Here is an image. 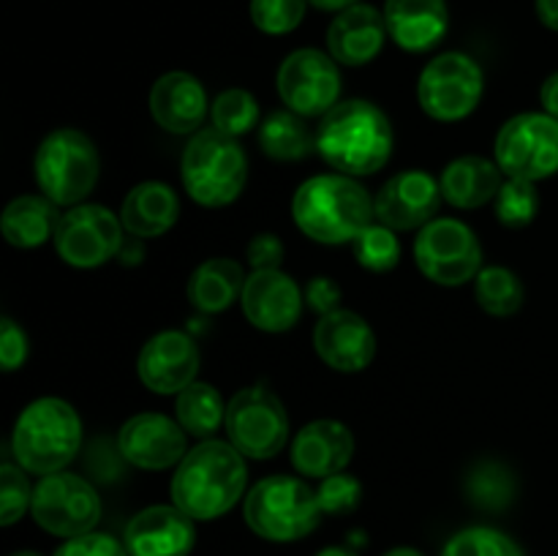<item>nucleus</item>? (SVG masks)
<instances>
[{
  "label": "nucleus",
  "mask_w": 558,
  "mask_h": 556,
  "mask_svg": "<svg viewBox=\"0 0 558 556\" xmlns=\"http://www.w3.org/2000/svg\"><path fill=\"white\" fill-rule=\"evenodd\" d=\"M248 483L243 452L232 442L205 439L185 452L172 478V505L194 521H213L232 510Z\"/></svg>",
  "instance_id": "f257e3e1"
},
{
  "label": "nucleus",
  "mask_w": 558,
  "mask_h": 556,
  "mask_svg": "<svg viewBox=\"0 0 558 556\" xmlns=\"http://www.w3.org/2000/svg\"><path fill=\"white\" fill-rule=\"evenodd\" d=\"M316 153L349 178L374 174L392 156V125L376 104L338 101L316 129Z\"/></svg>",
  "instance_id": "f03ea898"
},
{
  "label": "nucleus",
  "mask_w": 558,
  "mask_h": 556,
  "mask_svg": "<svg viewBox=\"0 0 558 556\" xmlns=\"http://www.w3.org/2000/svg\"><path fill=\"white\" fill-rule=\"evenodd\" d=\"M292 218L303 234L325 245L354 243L374 223L376 210L368 191L349 174L308 178L292 200Z\"/></svg>",
  "instance_id": "7ed1b4c3"
},
{
  "label": "nucleus",
  "mask_w": 558,
  "mask_h": 556,
  "mask_svg": "<svg viewBox=\"0 0 558 556\" xmlns=\"http://www.w3.org/2000/svg\"><path fill=\"white\" fill-rule=\"evenodd\" d=\"M82 445L80 414L63 398H36L22 409L11 434V452L25 472H63Z\"/></svg>",
  "instance_id": "20e7f679"
},
{
  "label": "nucleus",
  "mask_w": 558,
  "mask_h": 556,
  "mask_svg": "<svg viewBox=\"0 0 558 556\" xmlns=\"http://www.w3.org/2000/svg\"><path fill=\"white\" fill-rule=\"evenodd\" d=\"M180 178L196 205L227 207L243 194L248 158L234 136L218 129H202L185 145Z\"/></svg>",
  "instance_id": "39448f33"
},
{
  "label": "nucleus",
  "mask_w": 558,
  "mask_h": 556,
  "mask_svg": "<svg viewBox=\"0 0 558 556\" xmlns=\"http://www.w3.org/2000/svg\"><path fill=\"white\" fill-rule=\"evenodd\" d=\"M245 523L251 532L272 543H294L314 532L322 521L316 491L305 480L272 474L259 480L245 496Z\"/></svg>",
  "instance_id": "423d86ee"
},
{
  "label": "nucleus",
  "mask_w": 558,
  "mask_h": 556,
  "mask_svg": "<svg viewBox=\"0 0 558 556\" xmlns=\"http://www.w3.org/2000/svg\"><path fill=\"white\" fill-rule=\"evenodd\" d=\"M38 189L54 205H82L96 189L101 161L90 136L80 129H54L38 145L33 158Z\"/></svg>",
  "instance_id": "0eeeda50"
},
{
  "label": "nucleus",
  "mask_w": 558,
  "mask_h": 556,
  "mask_svg": "<svg viewBox=\"0 0 558 556\" xmlns=\"http://www.w3.org/2000/svg\"><path fill=\"white\" fill-rule=\"evenodd\" d=\"M31 512L44 532L71 540L96 529V523L101 521V499L85 478L63 469V472L44 474L33 485Z\"/></svg>",
  "instance_id": "6e6552de"
},
{
  "label": "nucleus",
  "mask_w": 558,
  "mask_h": 556,
  "mask_svg": "<svg viewBox=\"0 0 558 556\" xmlns=\"http://www.w3.org/2000/svg\"><path fill=\"white\" fill-rule=\"evenodd\" d=\"M485 90L483 69L466 52H441L423 69L417 82L420 107L428 118L456 123L477 109Z\"/></svg>",
  "instance_id": "1a4fd4ad"
},
{
  "label": "nucleus",
  "mask_w": 558,
  "mask_h": 556,
  "mask_svg": "<svg viewBox=\"0 0 558 556\" xmlns=\"http://www.w3.org/2000/svg\"><path fill=\"white\" fill-rule=\"evenodd\" d=\"M494 156L507 178H550L558 172V120L548 112L515 114L496 134Z\"/></svg>",
  "instance_id": "9d476101"
},
{
  "label": "nucleus",
  "mask_w": 558,
  "mask_h": 556,
  "mask_svg": "<svg viewBox=\"0 0 558 556\" xmlns=\"http://www.w3.org/2000/svg\"><path fill=\"white\" fill-rule=\"evenodd\" d=\"M414 262L428 281L441 287H461L477 278L483 265V245L477 234L458 218H434L414 240Z\"/></svg>",
  "instance_id": "9b49d317"
},
{
  "label": "nucleus",
  "mask_w": 558,
  "mask_h": 556,
  "mask_svg": "<svg viewBox=\"0 0 558 556\" xmlns=\"http://www.w3.org/2000/svg\"><path fill=\"white\" fill-rule=\"evenodd\" d=\"M229 442L245 458H272L289 439V418L281 398L267 387L254 385L234 392L227 407Z\"/></svg>",
  "instance_id": "f8f14e48"
},
{
  "label": "nucleus",
  "mask_w": 558,
  "mask_h": 556,
  "mask_svg": "<svg viewBox=\"0 0 558 556\" xmlns=\"http://www.w3.org/2000/svg\"><path fill=\"white\" fill-rule=\"evenodd\" d=\"M336 63L338 60L322 49H294L278 65V96L292 112L303 118L327 114L338 104V93H341V74Z\"/></svg>",
  "instance_id": "ddd939ff"
},
{
  "label": "nucleus",
  "mask_w": 558,
  "mask_h": 556,
  "mask_svg": "<svg viewBox=\"0 0 558 556\" xmlns=\"http://www.w3.org/2000/svg\"><path fill=\"white\" fill-rule=\"evenodd\" d=\"M123 221L104 205H74L54 229V249L71 267H98L123 249Z\"/></svg>",
  "instance_id": "4468645a"
},
{
  "label": "nucleus",
  "mask_w": 558,
  "mask_h": 556,
  "mask_svg": "<svg viewBox=\"0 0 558 556\" xmlns=\"http://www.w3.org/2000/svg\"><path fill=\"white\" fill-rule=\"evenodd\" d=\"M118 450L131 467L161 472L185 458V428L161 412H142L125 420L118 434Z\"/></svg>",
  "instance_id": "2eb2a0df"
},
{
  "label": "nucleus",
  "mask_w": 558,
  "mask_h": 556,
  "mask_svg": "<svg viewBox=\"0 0 558 556\" xmlns=\"http://www.w3.org/2000/svg\"><path fill=\"white\" fill-rule=\"evenodd\" d=\"M441 185L423 169H407L387 180L374 196V210L379 223L409 232V229H423L434 221L439 213Z\"/></svg>",
  "instance_id": "dca6fc26"
},
{
  "label": "nucleus",
  "mask_w": 558,
  "mask_h": 556,
  "mask_svg": "<svg viewBox=\"0 0 558 556\" xmlns=\"http://www.w3.org/2000/svg\"><path fill=\"white\" fill-rule=\"evenodd\" d=\"M136 371L147 390L158 396H178L196 382L199 349L189 333L163 330L142 347Z\"/></svg>",
  "instance_id": "f3484780"
},
{
  "label": "nucleus",
  "mask_w": 558,
  "mask_h": 556,
  "mask_svg": "<svg viewBox=\"0 0 558 556\" xmlns=\"http://www.w3.org/2000/svg\"><path fill=\"white\" fill-rule=\"evenodd\" d=\"M243 314L256 330L287 333L303 314V289L283 270H254L245 278Z\"/></svg>",
  "instance_id": "a211bd4d"
},
{
  "label": "nucleus",
  "mask_w": 558,
  "mask_h": 556,
  "mask_svg": "<svg viewBox=\"0 0 558 556\" xmlns=\"http://www.w3.org/2000/svg\"><path fill=\"white\" fill-rule=\"evenodd\" d=\"M131 556H189L196 543L194 518L178 505H153L136 512L125 527Z\"/></svg>",
  "instance_id": "6ab92c4d"
},
{
  "label": "nucleus",
  "mask_w": 558,
  "mask_h": 556,
  "mask_svg": "<svg viewBox=\"0 0 558 556\" xmlns=\"http://www.w3.org/2000/svg\"><path fill=\"white\" fill-rule=\"evenodd\" d=\"M314 347L330 368L341 371V374H357V371L368 368L374 360L376 336L363 316L338 309L316 322Z\"/></svg>",
  "instance_id": "aec40b11"
},
{
  "label": "nucleus",
  "mask_w": 558,
  "mask_h": 556,
  "mask_svg": "<svg viewBox=\"0 0 558 556\" xmlns=\"http://www.w3.org/2000/svg\"><path fill=\"white\" fill-rule=\"evenodd\" d=\"M150 114L169 134H196L207 118L205 87L185 71H169L153 82Z\"/></svg>",
  "instance_id": "412c9836"
},
{
  "label": "nucleus",
  "mask_w": 558,
  "mask_h": 556,
  "mask_svg": "<svg viewBox=\"0 0 558 556\" xmlns=\"http://www.w3.org/2000/svg\"><path fill=\"white\" fill-rule=\"evenodd\" d=\"M354 456V436L338 420H314L292 442V463L305 478L325 480L343 472Z\"/></svg>",
  "instance_id": "4be33fe9"
},
{
  "label": "nucleus",
  "mask_w": 558,
  "mask_h": 556,
  "mask_svg": "<svg viewBox=\"0 0 558 556\" xmlns=\"http://www.w3.org/2000/svg\"><path fill=\"white\" fill-rule=\"evenodd\" d=\"M387 38V22L374 5L354 3L338 11L327 27V49L343 65H365L381 52Z\"/></svg>",
  "instance_id": "5701e85b"
},
{
  "label": "nucleus",
  "mask_w": 558,
  "mask_h": 556,
  "mask_svg": "<svg viewBox=\"0 0 558 556\" xmlns=\"http://www.w3.org/2000/svg\"><path fill=\"white\" fill-rule=\"evenodd\" d=\"M387 33L407 52H428L445 38L447 14L445 0H387Z\"/></svg>",
  "instance_id": "b1692460"
},
{
  "label": "nucleus",
  "mask_w": 558,
  "mask_h": 556,
  "mask_svg": "<svg viewBox=\"0 0 558 556\" xmlns=\"http://www.w3.org/2000/svg\"><path fill=\"white\" fill-rule=\"evenodd\" d=\"M178 213V194L161 180H145L125 194L120 221L134 238H161L174 227Z\"/></svg>",
  "instance_id": "393cba45"
},
{
  "label": "nucleus",
  "mask_w": 558,
  "mask_h": 556,
  "mask_svg": "<svg viewBox=\"0 0 558 556\" xmlns=\"http://www.w3.org/2000/svg\"><path fill=\"white\" fill-rule=\"evenodd\" d=\"M439 185L441 196L452 207L474 210V207L496 200L501 189V169L499 164L485 156H461L447 164Z\"/></svg>",
  "instance_id": "a878e982"
},
{
  "label": "nucleus",
  "mask_w": 558,
  "mask_h": 556,
  "mask_svg": "<svg viewBox=\"0 0 558 556\" xmlns=\"http://www.w3.org/2000/svg\"><path fill=\"white\" fill-rule=\"evenodd\" d=\"M243 265L229 259V256H216V259L202 262L191 273L189 300L194 309L205 311V314H221V311H227L243 294Z\"/></svg>",
  "instance_id": "bb28decb"
},
{
  "label": "nucleus",
  "mask_w": 558,
  "mask_h": 556,
  "mask_svg": "<svg viewBox=\"0 0 558 556\" xmlns=\"http://www.w3.org/2000/svg\"><path fill=\"white\" fill-rule=\"evenodd\" d=\"M58 221V205L52 200L44 194H22L9 202L0 218V229H3V238L16 249H36L54 238Z\"/></svg>",
  "instance_id": "cd10ccee"
},
{
  "label": "nucleus",
  "mask_w": 558,
  "mask_h": 556,
  "mask_svg": "<svg viewBox=\"0 0 558 556\" xmlns=\"http://www.w3.org/2000/svg\"><path fill=\"white\" fill-rule=\"evenodd\" d=\"M259 145L276 161H300L316 150V134H311L303 114L292 109L270 112L259 125Z\"/></svg>",
  "instance_id": "c85d7f7f"
},
{
  "label": "nucleus",
  "mask_w": 558,
  "mask_h": 556,
  "mask_svg": "<svg viewBox=\"0 0 558 556\" xmlns=\"http://www.w3.org/2000/svg\"><path fill=\"white\" fill-rule=\"evenodd\" d=\"M227 407L221 392L207 382H194L178 392V403H174V414L178 423L183 425L185 434L196 436V439H210L218 431V425L227 423Z\"/></svg>",
  "instance_id": "c756f323"
},
{
  "label": "nucleus",
  "mask_w": 558,
  "mask_h": 556,
  "mask_svg": "<svg viewBox=\"0 0 558 556\" xmlns=\"http://www.w3.org/2000/svg\"><path fill=\"white\" fill-rule=\"evenodd\" d=\"M466 496L480 510H507L515 496V478L501 461L485 458V461L474 463L472 472L466 474Z\"/></svg>",
  "instance_id": "7c9ffc66"
},
{
  "label": "nucleus",
  "mask_w": 558,
  "mask_h": 556,
  "mask_svg": "<svg viewBox=\"0 0 558 556\" xmlns=\"http://www.w3.org/2000/svg\"><path fill=\"white\" fill-rule=\"evenodd\" d=\"M474 298L490 316H512L523 305V283L507 267H485L474 278Z\"/></svg>",
  "instance_id": "2f4dec72"
},
{
  "label": "nucleus",
  "mask_w": 558,
  "mask_h": 556,
  "mask_svg": "<svg viewBox=\"0 0 558 556\" xmlns=\"http://www.w3.org/2000/svg\"><path fill=\"white\" fill-rule=\"evenodd\" d=\"M210 118L213 129L223 131V134L238 140L240 134H248L259 123V104H256V98L248 90L229 87V90L216 96V101L210 107Z\"/></svg>",
  "instance_id": "473e14b6"
},
{
  "label": "nucleus",
  "mask_w": 558,
  "mask_h": 556,
  "mask_svg": "<svg viewBox=\"0 0 558 556\" xmlns=\"http://www.w3.org/2000/svg\"><path fill=\"white\" fill-rule=\"evenodd\" d=\"M539 194L532 180L510 178L496 194V218L510 229H523L537 218Z\"/></svg>",
  "instance_id": "72a5a7b5"
},
{
  "label": "nucleus",
  "mask_w": 558,
  "mask_h": 556,
  "mask_svg": "<svg viewBox=\"0 0 558 556\" xmlns=\"http://www.w3.org/2000/svg\"><path fill=\"white\" fill-rule=\"evenodd\" d=\"M354 256L371 273L392 270L401 262V243L396 238V229L385 227V223H371L354 240Z\"/></svg>",
  "instance_id": "f704fd0d"
},
{
  "label": "nucleus",
  "mask_w": 558,
  "mask_h": 556,
  "mask_svg": "<svg viewBox=\"0 0 558 556\" xmlns=\"http://www.w3.org/2000/svg\"><path fill=\"white\" fill-rule=\"evenodd\" d=\"M441 556H523V551L499 529L469 527L450 537Z\"/></svg>",
  "instance_id": "c9c22d12"
},
{
  "label": "nucleus",
  "mask_w": 558,
  "mask_h": 556,
  "mask_svg": "<svg viewBox=\"0 0 558 556\" xmlns=\"http://www.w3.org/2000/svg\"><path fill=\"white\" fill-rule=\"evenodd\" d=\"M308 0H251V20L267 36L292 33L303 22Z\"/></svg>",
  "instance_id": "e433bc0d"
},
{
  "label": "nucleus",
  "mask_w": 558,
  "mask_h": 556,
  "mask_svg": "<svg viewBox=\"0 0 558 556\" xmlns=\"http://www.w3.org/2000/svg\"><path fill=\"white\" fill-rule=\"evenodd\" d=\"M33 488L20 463H3L0 467V523L11 527L31 510Z\"/></svg>",
  "instance_id": "4c0bfd02"
},
{
  "label": "nucleus",
  "mask_w": 558,
  "mask_h": 556,
  "mask_svg": "<svg viewBox=\"0 0 558 556\" xmlns=\"http://www.w3.org/2000/svg\"><path fill=\"white\" fill-rule=\"evenodd\" d=\"M316 499H319L322 512H327V516H347V512L357 510L360 499H363V485L352 474H330L316 488Z\"/></svg>",
  "instance_id": "58836bf2"
},
{
  "label": "nucleus",
  "mask_w": 558,
  "mask_h": 556,
  "mask_svg": "<svg viewBox=\"0 0 558 556\" xmlns=\"http://www.w3.org/2000/svg\"><path fill=\"white\" fill-rule=\"evenodd\" d=\"M54 556H131L125 545H120L118 540L109 537V534H82V537H71L54 551Z\"/></svg>",
  "instance_id": "ea45409f"
},
{
  "label": "nucleus",
  "mask_w": 558,
  "mask_h": 556,
  "mask_svg": "<svg viewBox=\"0 0 558 556\" xmlns=\"http://www.w3.org/2000/svg\"><path fill=\"white\" fill-rule=\"evenodd\" d=\"M27 360V336L14 319H0V365L3 371L22 368Z\"/></svg>",
  "instance_id": "a19ab883"
},
{
  "label": "nucleus",
  "mask_w": 558,
  "mask_h": 556,
  "mask_svg": "<svg viewBox=\"0 0 558 556\" xmlns=\"http://www.w3.org/2000/svg\"><path fill=\"white\" fill-rule=\"evenodd\" d=\"M245 256H248V262H251V267H254V270H278V265L283 262L281 238H278V234H272V232L256 234V238L248 243V251H245Z\"/></svg>",
  "instance_id": "79ce46f5"
},
{
  "label": "nucleus",
  "mask_w": 558,
  "mask_h": 556,
  "mask_svg": "<svg viewBox=\"0 0 558 556\" xmlns=\"http://www.w3.org/2000/svg\"><path fill=\"white\" fill-rule=\"evenodd\" d=\"M305 303L319 316L332 314V311H338V303H341V287L327 276L311 278L305 283Z\"/></svg>",
  "instance_id": "37998d69"
},
{
  "label": "nucleus",
  "mask_w": 558,
  "mask_h": 556,
  "mask_svg": "<svg viewBox=\"0 0 558 556\" xmlns=\"http://www.w3.org/2000/svg\"><path fill=\"white\" fill-rule=\"evenodd\" d=\"M539 101H543V109L548 114H554L558 120V71L550 74L548 80L543 82V90H539Z\"/></svg>",
  "instance_id": "c03bdc74"
},
{
  "label": "nucleus",
  "mask_w": 558,
  "mask_h": 556,
  "mask_svg": "<svg viewBox=\"0 0 558 556\" xmlns=\"http://www.w3.org/2000/svg\"><path fill=\"white\" fill-rule=\"evenodd\" d=\"M537 16L545 27L558 33V0H537Z\"/></svg>",
  "instance_id": "a18cd8bd"
},
{
  "label": "nucleus",
  "mask_w": 558,
  "mask_h": 556,
  "mask_svg": "<svg viewBox=\"0 0 558 556\" xmlns=\"http://www.w3.org/2000/svg\"><path fill=\"white\" fill-rule=\"evenodd\" d=\"M311 5H316V9L322 11H343L349 9V5H354L357 0H308Z\"/></svg>",
  "instance_id": "49530a36"
},
{
  "label": "nucleus",
  "mask_w": 558,
  "mask_h": 556,
  "mask_svg": "<svg viewBox=\"0 0 558 556\" xmlns=\"http://www.w3.org/2000/svg\"><path fill=\"white\" fill-rule=\"evenodd\" d=\"M385 556H425V554H420L417 548H409V545H401V548H392V551H387Z\"/></svg>",
  "instance_id": "de8ad7c7"
},
{
  "label": "nucleus",
  "mask_w": 558,
  "mask_h": 556,
  "mask_svg": "<svg viewBox=\"0 0 558 556\" xmlns=\"http://www.w3.org/2000/svg\"><path fill=\"white\" fill-rule=\"evenodd\" d=\"M316 556H357V554H354V551H349V548H338V545H332V548L319 551Z\"/></svg>",
  "instance_id": "09e8293b"
},
{
  "label": "nucleus",
  "mask_w": 558,
  "mask_h": 556,
  "mask_svg": "<svg viewBox=\"0 0 558 556\" xmlns=\"http://www.w3.org/2000/svg\"><path fill=\"white\" fill-rule=\"evenodd\" d=\"M11 556H38L36 551H16V554H11Z\"/></svg>",
  "instance_id": "8fccbe9b"
}]
</instances>
